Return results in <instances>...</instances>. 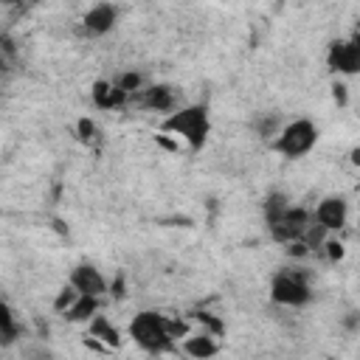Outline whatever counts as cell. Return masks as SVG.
I'll return each mask as SVG.
<instances>
[{
  "instance_id": "9c48e42d",
  "label": "cell",
  "mask_w": 360,
  "mask_h": 360,
  "mask_svg": "<svg viewBox=\"0 0 360 360\" xmlns=\"http://www.w3.org/2000/svg\"><path fill=\"white\" fill-rule=\"evenodd\" d=\"M115 20H118V8H115L112 3H98V6H93V8L84 14L82 28H84L87 37H104V34L115 25Z\"/></svg>"
},
{
  "instance_id": "8fae6325",
  "label": "cell",
  "mask_w": 360,
  "mask_h": 360,
  "mask_svg": "<svg viewBox=\"0 0 360 360\" xmlns=\"http://www.w3.org/2000/svg\"><path fill=\"white\" fill-rule=\"evenodd\" d=\"M90 96H93V104L101 107V110L124 107V104L132 98V93H127L118 82H96L93 90H90Z\"/></svg>"
},
{
  "instance_id": "9a60e30c",
  "label": "cell",
  "mask_w": 360,
  "mask_h": 360,
  "mask_svg": "<svg viewBox=\"0 0 360 360\" xmlns=\"http://www.w3.org/2000/svg\"><path fill=\"white\" fill-rule=\"evenodd\" d=\"M17 335H20V326L14 321V312H11L8 304H3L0 307V343L3 346H11L17 340Z\"/></svg>"
},
{
  "instance_id": "ba28073f",
  "label": "cell",
  "mask_w": 360,
  "mask_h": 360,
  "mask_svg": "<svg viewBox=\"0 0 360 360\" xmlns=\"http://www.w3.org/2000/svg\"><path fill=\"white\" fill-rule=\"evenodd\" d=\"M70 284H73L82 295H96V298H101V295L107 292V278H104L101 270L93 267V264H76L73 273H70Z\"/></svg>"
},
{
  "instance_id": "ffe728a7",
  "label": "cell",
  "mask_w": 360,
  "mask_h": 360,
  "mask_svg": "<svg viewBox=\"0 0 360 360\" xmlns=\"http://www.w3.org/2000/svg\"><path fill=\"white\" fill-rule=\"evenodd\" d=\"M197 321H200V323H202L208 332H214V335H219V332H222V323H219L217 318H211L208 312H200V315H197Z\"/></svg>"
},
{
  "instance_id": "7c38bea8",
  "label": "cell",
  "mask_w": 360,
  "mask_h": 360,
  "mask_svg": "<svg viewBox=\"0 0 360 360\" xmlns=\"http://www.w3.org/2000/svg\"><path fill=\"white\" fill-rule=\"evenodd\" d=\"M180 352H186L188 357H197V360H205V357H214L219 352V343L214 338V332H200V335H186Z\"/></svg>"
},
{
  "instance_id": "cb8c5ba5",
  "label": "cell",
  "mask_w": 360,
  "mask_h": 360,
  "mask_svg": "<svg viewBox=\"0 0 360 360\" xmlns=\"http://www.w3.org/2000/svg\"><path fill=\"white\" fill-rule=\"evenodd\" d=\"M352 163H357V166H360V149H352Z\"/></svg>"
},
{
  "instance_id": "52a82bcc",
  "label": "cell",
  "mask_w": 360,
  "mask_h": 360,
  "mask_svg": "<svg viewBox=\"0 0 360 360\" xmlns=\"http://www.w3.org/2000/svg\"><path fill=\"white\" fill-rule=\"evenodd\" d=\"M312 217H315V222L323 225L326 231H340V228L346 225V219H349V202H346L343 197H323V200L315 205Z\"/></svg>"
},
{
  "instance_id": "6da1fadb",
  "label": "cell",
  "mask_w": 360,
  "mask_h": 360,
  "mask_svg": "<svg viewBox=\"0 0 360 360\" xmlns=\"http://www.w3.org/2000/svg\"><path fill=\"white\" fill-rule=\"evenodd\" d=\"M163 132H174L180 135L188 149H202L211 132V121H208V110L202 104H188V107H177L174 112H169V118L160 124Z\"/></svg>"
},
{
  "instance_id": "603a6c76",
  "label": "cell",
  "mask_w": 360,
  "mask_h": 360,
  "mask_svg": "<svg viewBox=\"0 0 360 360\" xmlns=\"http://www.w3.org/2000/svg\"><path fill=\"white\" fill-rule=\"evenodd\" d=\"M335 98H338L340 104L346 101V87H343V84H335Z\"/></svg>"
},
{
  "instance_id": "e0dca14e",
  "label": "cell",
  "mask_w": 360,
  "mask_h": 360,
  "mask_svg": "<svg viewBox=\"0 0 360 360\" xmlns=\"http://www.w3.org/2000/svg\"><path fill=\"white\" fill-rule=\"evenodd\" d=\"M79 295H82V292H79V290H76V287L68 281V284H65V287L56 292V298H53V309H56L59 315H65V312H68V309L76 304V298H79Z\"/></svg>"
},
{
  "instance_id": "8992f818",
  "label": "cell",
  "mask_w": 360,
  "mask_h": 360,
  "mask_svg": "<svg viewBox=\"0 0 360 360\" xmlns=\"http://www.w3.org/2000/svg\"><path fill=\"white\" fill-rule=\"evenodd\" d=\"M326 62L338 73H360V34H352V39L332 42Z\"/></svg>"
},
{
  "instance_id": "4fadbf2b",
  "label": "cell",
  "mask_w": 360,
  "mask_h": 360,
  "mask_svg": "<svg viewBox=\"0 0 360 360\" xmlns=\"http://www.w3.org/2000/svg\"><path fill=\"white\" fill-rule=\"evenodd\" d=\"M290 208H292V205H290L287 194H281V191H270L267 200H264V222H267V225L278 222Z\"/></svg>"
},
{
  "instance_id": "277c9868",
  "label": "cell",
  "mask_w": 360,
  "mask_h": 360,
  "mask_svg": "<svg viewBox=\"0 0 360 360\" xmlns=\"http://www.w3.org/2000/svg\"><path fill=\"white\" fill-rule=\"evenodd\" d=\"M315 143H318V127L309 118H295V121H290L278 129V138L273 141V149L278 155H284L287 160H298Z\"/></svg>"
},
{
  "instance_id": "5bb4252c",
  "label": "cell",
  "mask_w": 360,
  "mask_h": 360,
  "mask_svg": "<svg viewBox=\"0 0 360 360\" xmlns=\"http://www.w3.org/2000/svg\"><path fill=\"white\" fill-rule=\"evenodd\" d=\"M96 309H98V298H96V295H79L76 304L65 312V318L73 321V323H79V321H93Z\"/></svg>"
},
{
  "instance_id": "ac0fdd59",
  "label": "cell",
  "mask_w": 360,
  "mask_h": 360,
  "mask_svg": "<svg viewBox=\"0 0 360 360\" xmlns=\"http://www.w3.org/2000/svg\"><path fill=\"white\" fill-rule=\"evenodd\" d=\"M118 84L127 90V93H138L141 90V73H135V70H129V73H124V76H118Z\"/></svg>"
},
{
  "instance_id": "3957f363",
  "label": "cell",
  "mask_w": 360,
  "mask_h": 360,
  "mask_svg": "<svg viewBox=\"0 0 360 360\" xmlns=\"http://www.w3.org/2000/svg\"><path fill=\"white\" fill-rule=\"evenodd\" d=\"M270 298L281 307H304L312 298L309 287V273L304 267H284L273 276L270 284Z\"/></svg>"
},
{
  "instance_id": "5b68a950",
  "label": "cell",
  "mask_w": 360,
  "mask_h": 360,
  "mask_svg": "<svg viewBox=\"0 0 360 360\" xmlns=\"http://www.w3.org/2000/svg\"><path fill=\"white\" fill-rule=\"evenodd\" d=\"M309 222H312V214H309L307 208H301V205H292L278 222H273V225H267V228H270V236H273L276 242L287 245V242H292V239H301L304 231L309 228Z\"/></svg>"
},
{
  "instance_id": "30bf717a",
  "label": "cell",
  "mask_w": 360,
  "mask_h": 360,
  "mask_svg": "<svg viewBox=\"0 0 360 360\" xmlns=\"http://www.w3.org/2000/svg\"><path fill=\"white\" fill-rule=\"evenodd\" d=\"M141 107L155 110V112H174L177 110V93L169 84H149L141 90Z\"/></svg>"
},
{
  "instance_id": "7a4b0ae2",
  "label": "cell",
  "mask_w": 360,
  "mask_h": 360,
  "mask_svg": "<svg viewBox=\"0 0 360 360\" xmlns=\"http://www.w3.org/2000/svg\"><path fill=\"white\" fill-rule=\"evenodd\" d=\"M129 338L149 354H163L174 343L169 335V318L155 309H143L129 321Z\"/></svg>"
},
{
  "instance_id": "7402d4cb",
  "label": "cell",
  "mask_w": 360,
  "mask_h": 360,
  "mask_svg": "<svg viewBox=\"0 0 360 360\" xmlns=\"http://www.w3.org/2000/svg\"><path fill=\"white\" fill-rule=\"evenodd\" d=\"M323 248H326V256H329L332 262L343 256V245H340L338 239H326V242H323ZM323 248H321V250H323Z\"/></svg>"
},
{
  "instance_id": "44dd1931",
  "label": "cell",
  "mask_w": 360,
  "mask_h": 360,
  "mask_svg": "<svg viewBox=\"0 0 360 360\" xmlns=\"http://www.w3.org/2000/svg\"><path fill=\"white\" fill-rule=\"evenodd\" d=\"M256 129H259V135H262V138L273 135V132H276V118H273V115H264V118L256 124Z\"/></svg>"
},
{
  "instance_id": "2e32d148",
  "label": "cell",
  "mask_w": 360,
  "mask_h": 360,
  "mask_svg": "<svg viewBox=\"0 0 360 360\" xmlns=\"http://www.w3.org/2000/svg\"><path fill=\"white\" fill-rule=\"evenodd\" d=\"M90 335H93L96 340H104L107 346H118V340H121L118 329H115V326H110V323H107V318H101V315L90 321Z\"/></svg>"
},
{
  "instance_id": "d6986e66",
  "label": "cell",
  "mask_w": 360,
  "mask_h": 360,
  "mask_svg": "<svg viewBox=\"0 0 360 360\" xmlns=\"http://www.w3.org/2000/svg\"><path fill=\"white\" fill-rule=\"evenodd\" d=\"M76 129H79V138H82V141H87V143H90V141L98 135V129H96V124H93L90 118H79Z\"/></svg>"
}]
</instances>
